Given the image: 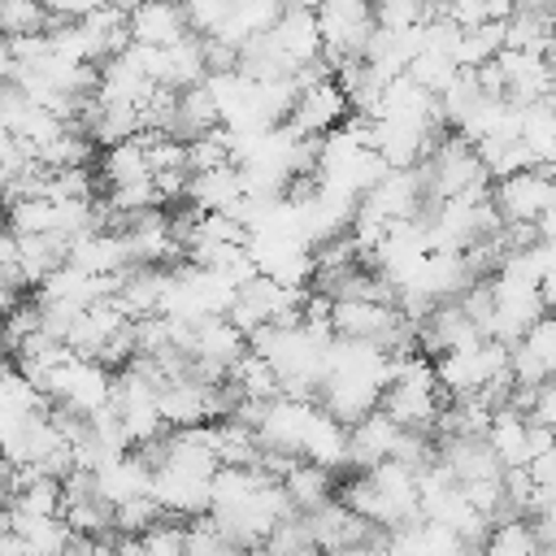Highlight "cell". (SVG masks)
<instances>
[{
    "instance_id": "obj_1",
    "label": "cell",
    "mask_w": 556,
    "mask_h": 556,
    "mask_svg": "<svg viewBox=\"0 0 556 556\" xmlns=\"http://www.w3.org/2000/svg\"><path fill=\"white\" fill-rule=\"evenodd\" d=\"M491 204H495L500 222H534L539 226L547 213H556V174L543 165H526L504 178H491Z\"/></svg>"
},
{
    "instance_id": "obj_2",
    "label": "cell",
    "mask_w": 556,
    "mask_h": 556,
    "mask_svg": "<svg viewBox=\"0 0 556 556\" xmlns=\"http://www.w3.org/2000/svg\"><path fill=\"white\" fill-rule=\"evenodd\" d=\"M317 30H321V52L330 65L361 56L369 35H374V13L369 0H317Z\"/></svg>"
},
{
    "instance_id": "obj_3",
    "label": "cell",
    "mask_w": 556,
    "mask_h": 556,
    "mask_svg": "<svg viewBox=\"0 0 556 556\" xmlns=\"http://www.w3.org/2000/svg\"><path fill=\"white\" fill-rule=\"evenodd\" d=\"M508 374H513V387L517 391L556 378V308L539 313L521 330V339L508 343Z\"/></svg>"
},
{
    "instance_id": "obj_4",
    "label": "cell",
    "mask_w": 556,
    "mask_h": 556,
    "mask_svg": "<svg viewBox=\"0 0 556 556\" xmlns=\"http://www.w3.org/2000/svg\"><path fill=\"white\" fill-rule=\"evenodd\" d=\"M261 39L282 56V65H287L291 74H300L304 65H313V61L326 56V52H321V30H317V13H313L308 4H291V0H287V9L278 13V22H274Z\"/></svg>"
},
{
    "instance_id": "obj_5",
    "label": "cell",
    "mask_w": 556,
    "mask_h": 556,
    "mask_svg": "<svg viewBox=\"0 0 556 556\" xmlns=\"http://www.w3.org/2000/svg\"><path fill=\"white\" fill-rule=\"evenodd\" d=\"M348 113H352V104H348L343 87L334 83V74H321V78H313V83H300L287 122H291L300 135H326V130L343 126Z\"/></svg>"
},
{
    "instance_id": "obj_6",
    "label": "cell",
    "mask_w": 556,
    "mask_h": 556,
    "mask_svg": "<svg viewBox=\"0 0 556 556\" xmlns=\"http://www.w3.org/2000/svg\"><path fill=\"white\" fill-rule=\"evenodd\" d=\"M495 74H500L504 100H513L521 109L534 104V100H543L556 87V78L547 70V56L543 52H530V48H504L495 56Z\"/></svg>"
},
{
    "instance_id": "obj_7",
    "label": "cell",
    "mask_w": 556,
    "mask_h": 556,
    "mask_svg": "<svg viewBox=\"0 0 556 556\" xmlns=\"http://www.w3.org/2000/svg\"><path fill=\"white\" fill-rule=\"evenodd\" d=\"M126 35L130 43H143V48H174L178 39L191 35V26L178 0H139L126 13Z\"/></svg>"
},
{
    "instance_id": "obj_8",
    "label": "cell",
    "mask_w": 556,
    "mask_h": 556,
    "mask_svg": "<svg viewBox=\"0 0 556 556\" xmlns=\"http://www.w3.org/2000/svg\"><path fill=\"white\" fill-rule=\"evenodd\" d=\"M74 30H78V43H83V56L91 61V65H100V61H109V56H117L126 43H130V35H126V13L122 9H113V4H91L78 22H74Z\"/></svg>"
},
{
    "instance_id": "obj_9",
    "label": "cell",
    "mask_w": 556,
    "mask_h": 556,
    "mask_svg": "<svg viewBox=\"0 0 556 556\" xmlns=\"http://www.w3.org/2000/svg\"><path fill=\"white\" fill-rule=\"evenodd\" d=\"M482 439H486V447L500 456L504 469H526L530 456H534V447H530V421H526L521 408H513V404H504V408L491 413Z\"/></svg>"
},
{
    "instance_id": "obj_10",
    "label": "cell",
    "mask_w": 556,
    "mask_h": 556,
    "mask_svg": "<svg viewBox=\"0 0 556 556\" xmlns=\"http://www.w3.org/2000/svg\"><path fill=\"white\" fill-rule=\"evenodd\" d=\"M100 191L109 187H130V182H143L152 178V161H148V143H143V130L130 135V139H117L109 148H100Z\"/></svg>"
},
{
    "instance_id": "obj_11",
    "label": "cell",
    "mask_w": 556,
    "mask_h": 556,
    "mask_svg": "<svg viewBox=\"0 0 556 556\" xmlns=\"http://www.w3.org/2000/svg\"><path fill=\"white\" fill-rule=\"evenodd\" d=\"M282 491H287V500H291L295 513H313V508H321L326 500H334L339 473H330V469H321V465H313V460H295V465L282 473Z\"/></svg>"
},
{
    "instance_id": "obj_12",
    "label": "cell",
    "mask_w": 556,
    "mask_h": 556,
    "mask_svg": "<svg viewBox=\"0 0 556 556\" xmlns=\"http://www.w3.org/2000/svg\"><path fill=\"white\" fill-rule=\"evenodd\" d=\"M65 248H70V239L65 235H56V230H48V235H17V274H22V282L26 287H39L56 265H65Z\"/></svg>"
},
{
    "instance_id": "obj_13",
    "label": "cell",
    "mask_w": 556,
    "mask_h": 556,
    "mask_svg": "<svg viewBox=\"0 0 556 556\" xmlns=\"http://www.w3.org/2000/svg\"><path fill=\"white\" fill-rule=\"evenodd\" d=\"M56 17L39 4V0H0V35L4 39H22V35H39L48 30Z\"/></svg>"
},
{
    "instance_id": "obj_14",
    "label": "cell",
    "mask_w": 556,
    "mask_h": 556,
    "mask_svg": "<svg viewBox=\"0 0 556 556\" xmlns=\"http://www.w3.org/2000/svg\"><path fill=\"white\" fill-rule=\"evenodd\" d=\"M513 408H521V417L530 426H543L556 434V378L539 382V387H526V391H513Z\"/></svg>"
},
{
    "instance_id": "obj_15",
    "label": "cell",
    "mask_w": 556,
    "mask_h": 556,
    "mask_svg": "<svg viewBox=\"0 0 556 556\" xmlns=\"http://www.w3.org/2000/svg\"><path fill=\"white\" fill-rule=\"evenodd\" d=\"M434 0H369V13H374V26H387V30H413L430 17Z\"/></svg>"
},
{
    "instance_id": "obj_16",
    "label": "cell",
    "mask_w": 556,
    "mask_h": 556,
    "mask_svg": "<svg viewBox=\"0 0 556 556\" xmlns=\"http://www.w3.org/2000/svg\"><path fill=\"white\" fill-rule=\"evenodd\" d=\"M17 261V235L0 222V265H13Z\"/></svg>"
},
{
    "instance_id": "obj_17",
    "label": "cell",
    "mask_w": 556,
    "mask_h": 556,
    "mask_svg": "<svg viewBox=\"0 0 556 556\" xmlns=\"http://www.w3.org/2000/svg\"><path fill=\"white\" fill-rule=\"evenodd\" d=\"M13 70H17V61H13V43L0 35V87L13 83Z\"/></svg>"
},
{
    "instance_id": "obj_18",
    "label": "cell",
    "mask_w": 556,
    "mask_h": 556,
    "mask_svg": "<svg viewBox=\"0 0 556 556\" xmlns=\"http://www.w3.org/2000/svg\"><path fill=\"white\" fill-rule=\"evenodd\" d=\"M326 556H382V547L378 543H348V547H334Z\"/></svg>"
},
{
    "instance_id": "obj_19",
    "label": "cell",
    "mask_w": 556,
    "mask_h": 556,
    "mask_svg": "<svg viewBox=\"0 0 556 556\" xmlns=\"http://www.w3.org/2000/svg\"><path fill=\"white\" fill-rule=\"evenodd\" d=\"M543 56H547V70H552V78H556V35H552V43H547Z\"/></svg>"
},
{
    "instance_id": "obj_20",
    "label": "cell",
    "mask_w": 556,
    "mask_h": 556,
    "mask_svg": "<svg viewBox=\"0 0 556 556\" xmlns=\"http://www.w3.org/2000/svg\"><path fill=\"white\" fill-rule=\"evenodd\" d=\"M104 4H113V9H122V13H130L139 0H104Z\"/></svg>"
},
{
    "instance_id": "obj_21",
    "label": "cell",
    "mask_w": 556,
    "mask_h": 556,
    "mask_svg": "<svg viewBox=\"0 0 556 556\" xmlns=\"http://www.w3.org/2000/svg\"><path fill=\"white\" fill-rule=\"evenodd\" d=\"M291 4H308V9H313V4H317V0H291Z\"/></svg>"
}]
</instances>
